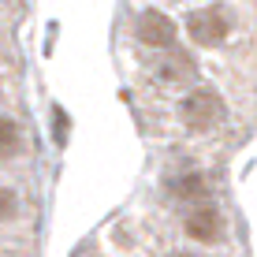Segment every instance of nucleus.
Wrapping results in <instances>:
<instances>
[{"label": "nucleus", "mask_w": 257, "mask_h": 257, "mask_svg": "<svg viewBox=\"0 0 257 257\" xmlns=\"http://www.w3.org/2000/svg\"><path fill=\"white\" fill-rule=\"evenodd\" d=\"M15 205H19V198H15V190L0 187V220H8L15 212Z\"/></svg>", "instance_id": "8"}, {"label": "nucleus", "mask_w": 257, "mask_h": 257, "mask_svg": "<svg viewBox=\"0 0 257 257\" xmlns=\"http://www.w3.org/2000/svg\"><path fill=\"white\" fill-rule=\"evenodd\" d=\"M187 34H190V41H198V45H220V41L227 38V19H224V12H216V8L190 12V15H187Z\"/></svg>", "instance_id": "2"}, {"label": "nucleus", "mask_w": 257, "mask_h": 257, "mask_svg": "<svg viewBox=\"0 0 257 257\" xmlns=\"http://www.w3.org/2000/svg\"><path fill=\"white\" fill-rule=\"evenodd\" d=\"M135 30H138V41H146L153 49H172L175 45V23L161 12H146Z\"/></svg>", "instance_id": "4"}, {"label": "nucleus", "mask_w": 257, "mask_h": 257, "mask_svg": "<svg viewBox=\"0 0 257 257\" xmlns=\"http://www.w3.org/2000/svg\"><path fill=\"white\" fill-rule=\"evenodd\" d=\"M67 127H71V119L56 108V142H67Z\"/></svg>", "instance_id": "9"}, {"label": "nucleus", "mask_w": 257, "mask_h": 257, "mask_svg": "<svg viewBox=\"0 0 257 257\" xmlns=\"http://www.w3.org/2000/svg\"><path fill=\"white\" fill-rule=\"evenodd\" d=\"M172 190L179 194V198H187V201H198V198H205V194H209V183H205V175L187 172V175H179V179L172 183Z\"/></svg>", "instance_id": "5"}, {"label": "nucleus", "mask_w": 257, "mask_h": 257, "mask_svg": "<svg viewBox=\"0 0 257 257\" xmlns=\"http://www.w3.org/2000/svg\"><path fill=\"white\" fill-rule=\"evenodd\" d=\"M183 231H187V238H194V242L212 246V242H220V235H224V220H220V212L212 205H201V209H194L187 216Z\"/></svg>", "instance_id": "3"}, {"label": "nucleus", "mask_w": 257, "mask_h": 257, "mask_svg": "<svg viewBox=\"0 0 257 257\" xmlns=\"http://www.w3.org/2000/svg\"><path fill=\"white\" fill-rule=\"evenodd\" d=\"M161 71H164V78H179V75H190V60H187V56H175V60H168V64H164Z\"/></svg>", "instance_id": "7"}, {"label": "nucleus", "mask_w": 257, "mask_h": 257, "mask_svg": "<svg viewBox=\"0 0 257 257\" xmlns=\"http://www.w3.org/2000/svg\"><path fill=\"white\" fill-rule=\"evenodd\" d=\"M224 119V101H220L216 93H209V90H198V93H190L187 101H183V123L194 131H205L212 127V123H220Z\"/></svg>", "instance_id": "1"}, {"label": "nucleus", "mask_w": 257, "mask_h": 257, "mask_svg": "<svg viewBox=\"0 0 257 257\" xmlns=\"http://www.w3.org/2000/svg\"><path fill=\"white\" fill-rule=\"evenodd\" d=\"M15 149H19V127L0 116V157H12Z\"/></svg>", "instance_id": "6"}]
</instances>
